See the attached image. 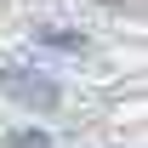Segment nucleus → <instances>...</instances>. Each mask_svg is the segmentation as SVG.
<instances>
[{
  "mask_svg": "<svg viewBox=\"0 0 148 148\" xmlns=\"http://www.w3.org/2000/svg\"><path fill=\"white\" fill-rule=\"evenodd\" d=\"M6 148H51V143H46V131H17Z\"/></svg>",
  "mask_w": 148,
  "mask_h": 148,
  "instance_id": "f257e3e1",
  "label": "nucleus"
},
{
  "mask_svg": "<svg viewBox=\"0 0 148 148\" xmlns=\"http://www.w3.org/2000/svg\"><path fill=\"white\" fill-rule=\"evenodd\" d=\"M46 46H63V51H80L86 40H80V34H46Z\"/></svg>",
  "mask_w": 148,
  "mask_h": 148,
  "instance_id": "f03ea898",
  "label": "nucleus"
}]
</instances>
